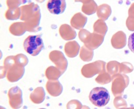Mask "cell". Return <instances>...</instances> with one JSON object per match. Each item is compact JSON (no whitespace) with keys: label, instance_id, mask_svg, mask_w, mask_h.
I'll return each mask as SVG.
<instances>
[{"label":"cell","instance_id":"1","mask_svg":"<svg viewBox=\"0 0 134 109\" xmlns=\"http://www.w3.org/2000/svg\"><path fill=\"white\" fill-rule=\"evenodd\" d=\"M89 99L91 102L97 107H103L107 104L110 100L108 91L104 87L94 88L90 92Z\"/></svg>","mask_w":134,"mask_h":109},{"label":"cell","instance_id":"2","mask_svg":"<svg viewBox=\"0 0 134 109\" xmlns=\"http://www.w3.org/2000/svg\"><path fill=\"white\" fill-rule=\"evenodd\" d=\"M43 47V40L38 35H29L24 42V48L25 51L34 56L38 55Z\"/></svg>","mask_w":134,"mask_h":109},{"label":"cell","instance_id":"3","mask_svg":"<svg viewBox=\"0 0 134 109\" xmlns=\"http://www.w3.org/2000/svg\"><path fill=\"white\" fill-rule=\"evenodd\" d=\"M47 7L51 14H61L65 9V0H49L47 4Z\"/></svg>","mask_w":134,"mask_h":109},{"label":"cell","instance_id":"4","mask_svg":"<svg viewBox=\"0 0 134 109\" xmlns=\"http://www.w3.org/2000/svg\"><path fill=\"white\" fill-rule=\"evenodd\" d=\"M128 47L134 53V32L131 33L128 38Z\"/></svg>","mask_w":134,"mask_h":109}]
</instances>
